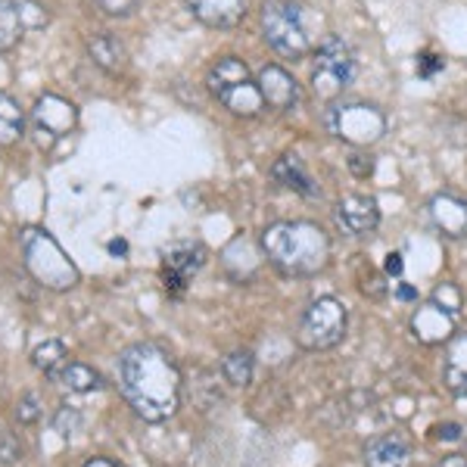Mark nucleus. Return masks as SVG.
I'll list each match as a JSON object with an SVG mask.
<instances>
[{
	"instance_id": "7",
	"label": "nucleus",
	"mask_w": 467,
	"mask_h": 467,
	"mask_svg": "<svg viewBox=\"0 0 467 467\" xmlns=\"http://www.w3.org/2000/svg\"><path fill=\"white\" fill-rule=\"evenodd\" d=\"M356 78V57L340 37H324L312 66V90L321 100H337Z\"/></svg>"
},
{
	"instance_id": "32",
	"label": "nucleus",
	"mask_w": 467,
	"mask_h": 467,
	"mask_svg": "<svg viewBox=\"0 0 467 467\" xmlns=\"http://www.w3.org/2000/svg\"><path fill=\"white\" fill-rule=\"evenodd\" d=\"M433 467H467V455H446V458H440Z\"/></svg>"
},
{
	"instance_id": "25",
	"label": "nucleus",
	"mask_w": 467,
	"mask_h": 467,
	"mask_svg": "<svg viewBox=\"0 0 467 467\" xmlns=\"http://www.w3.org/2000/svg\"><path fill=\"white\" fill-rule=\"evenodd\" d=\"M22 462V442L10 431H0V467H13Z\"/></svg>"
},
{
	"instance_id": "29",
	"label": "nucleus",
	"mask_w": 467,
	"mask_h": 467,
	"mask_svg": "<svg viewBox=\"0 0 467 467\" xmlns=\"http://www.w3.org/2000/svg\"><path fill=\"white\" fill-rule=\"evenodd\" d=\"M107 16H131L140 6V0H94Z\"/></svg>"
},
{
	"instance_id": "9",
	"label": "nucleus",
	"mask_w": 467,
	"mask_h": 467,
	"mask_svg": "<svg viewBox=\"0 0 467 467\" xmlns=\"http://www.w3.org/2000/svg\"><path fill=\"white\" fill-rule=\"evenodd\" d=\"M78 125V109L75 103H69L66 97H57V94H44L41 100L35 103L32 109V128H35V138H37V147H54L59 138L72 131Z\"/></svg>"
},
{
	"instance_id": "5",
	"label": "nucleus",
	"mask_w": 467,
	"mask_h": 467,
	"mask_svg": "<svg viewBox=\"0 0 467 467\" xmlns=\"http://www.w3.org/2000/svg\"><path fill=\"white\" fill-rule=\"evenodd\" d=\"M206 85L213 90V97L222 107H228L234 116H259L262 109V94L259 85L250 75V66L237 57H222L213 63V69L206 75Z\"/></svg>"
},
{
	"instance_id": "35",
	"label": "nucleus",
	"mask_w": 467,
	"mask_h": 467,
	"mask_svg": "<svg viewBox=\"0 0 467 467\" xmlns=\"http://www.w3.org/2000/svg\"><path fill=\"white\" fill-rule=\"evenodd\" d=\"M128 246H125V240H112L109 244V253H125Z\"/></svg>"
},
{
	"instance_id": "14",
	"label": "nucleus",
	"mask_w": 467,
	"mask_h": 467,
	"mask_svg": "<svg viewBox=\"0 0 467 467\" xmlns=\"http://www.w3.org/2000/svg\"><path fill=\"white\" fill-rule=\"evenodd\" d=\"M431 209L433 224L440 228L446 237L451 240H467V202L451 197V193H436V197L427 202Z\"/></svg>"
},
{
	"instance_id": "34",
	"label": "nucleus",
	"mask_w": 467,
	"mask_h": 467,
	"mask_svg": "<svg viewBox=\"0 0 467 467\" xmlns=\"http://www.w3.org/2000/svg\"><path fill=\"white\" fill-rule=\"evenodd\" d=\"M387 271H389V275H399V271H402V255H399V253L387 255Z\"/></svg>"
},
{
	"instance_id": "2",
	"label": "nucleus",
	"mask_w": 467,
	"mask_h": 467,
	"mask_svg": "<svg viewBox=\"0 0 467 467\" xmlns=\"http://www.w3.org/2000/svg\"><path fill=\"white\" fill-rule=\"evenodd\" d=\"M262 253L281 275H318L330 259V237L312 222H275L262 231Z\"/></svg>"
},
{
	"instance_id": "1",
	"label": "nucleus",
	"mask_w": 467,
	"mask_h": 467,
	"mask_svg": "<svg viewBox=\"0 0 467 467\" xmlns=\"http://www.w3.org/2000/svg\"><path fill=\"white\" fill-rule=\"evenodd\" d=\"M119 389L140 420L162 424L178 411L181 402L178 365L162 346L134 343L119 356Z\"/></svg>"
},
{
	"instance_id": "21",
	"label": "nucleus",
	"mask_w": 467,
	"mask_h": 467,
	"mask_svg": "<svg viewBox=\"0 0 467 467\" xmlns=\"http://www.w3.org/2000/svg\"><path fill=\"white\" fill-rule=\"evenodd\" d=\"M57 383H63V387L72 389V393H94V389L103 387V378L90 365H85V361H66V368L59 371Z\"/></svg>"
},
{
	"instance_id": "10",
	"label": "nucleus",
	"mask_w": 467,
	"mask_h": 467,
	"mask_svg": "<svg viewBox=\"0 0 467 467\" xmlns=\"http://www.w3.org/2000/svg\"><path fill=\"white\" fill-rule=\"evenodd\" d=\"M206 265V250L200 244H175L162 253V284L169 296H184L197 271Z\"/></svg>"
},
{
	"instance_id": "20",
	"label": "nucleus",
	"mask_w": 467,
	"mask_h": 467,
	"mask_svg": "<svg viewBox=\"0 0 467 467\" xmlns=\"http://www.w3.org/2000/svg\"><path fill=\"white\" fill-rule=\"evenodd\" d=\"M26 134V112L10 94L0 90V144L10 147Z\"/></svg>"
},
{
	"instance_id": "26",
	"label": "nucleus",
	"mask_w": 467,
	"mask_h": 467,
	"mask_svg": "<svg viewBox=\"0 0 467 467\" xmlns=\"http://www.w3.org/2000/svg\"><path fill=\"white\" fill-rule=\"evenodd\" d=\"M16 6H19V16H22V26L26 28L47 26V13H44L41 4H35V0H16Z\"/></svg>"
},
{
	"instance_id": "4",
	"label": "nucleus",
	"mask_w": 467,
	"mask_h": 467,
	"mask_svg": "<svg viewBox=\"0 0 467 467\" xmlns=\"http://www.w3.org/2000/svg\"><path fill=\"white\" fill-rule=\"evenodd\" d=\"M22 244V262H26L28 275L35 277L41 287L47 290H72L78 284V268L66 255L63 246L57 244V237L44 228H26L19 234Z\"/></svg>"
},
{
	"instance_id": "11",
	"label": "nucleus",
	"mask_w": 467,
	"mask_h": 467,
	"mask_svg": "<svg viewBox=\"0 0 467 467\" xmlns=\"http://www.w3.org/2000/svg\"><path fill=\"white\" fill-rule=\"evenodd\" d=\"M255 85H259V94H262V103H268L271 109L277 112H287L299 103V85L296 78L281 69V66H262L259 69V78H255Z\"/></svg>"
},
{
	"instance_id": "30",
	"label": "nucleus",
	"mask_w": 467,
	"mask_h": 467,
	"mask_svg": "<svg viewBox=\"0 0 467 467\" xmlns=\"http://www.w3.org/2000/svg\"><path fill=\"white\" fill-rule=\"evenodd\" d=\"M81 424V418L75 411H69V409H59V414H57V420H54V427L63 436H72L75 433V427Z\"/></svg>"
},
{
	"instance_id": "13",
	"label": "nucleus",
	"mask_w": 467,
	"mask_h": 467,
	"mask_svg": "<svg viewBox=\"0 0 467 467\" xmlns=\"http://www.w3.org/2000/svg\"><path fill=\"white\" fill-rule=\"evenodd\" d=\"M365 467H411V442L402 433H380L365 446Z\"/></svg>"
},
{
	"instance_id": "22",
	"label": "nucleus",
	"mask_w": 467,
	"mask_h": 467,
	"mask_svg": "<svg viewBox=\"0 0 467 467\" xmlns=\"http://www.w3.org/2000/svg\"><path fill=\"white\" fill-rule=\"evenodd\" d=\"M32 361L37 371H44V378H50L57 383L59 371L66 368V361H69V352H66V346L59 340H44L37 349L32 352Z\"/></svg>"
},
{
	"instance_id": "17",
	"label": "nucleus",
	"mask_w": 467,
	"mask_h": 467,
	"mask_svg": "<svg viewBox=\"0 0 467 467\" xmlns=\"http://www.w3.org/2000/svg\"><path fill=\"white\" fill-rule=\"evenodd\" d=\"M442 383L449 393L467 396V334H455L449 340L446 361H442Z\"/></svg>"
},
{
	"instance_id": "12",
	"label": "nucleus",
	"mask_w": 467,
	"mask_h": 467,
	"mask_svg": "<svg viewBox=\"0 0 467 467\" xmlns=\"http://www.w3.org/2000/svg\"><path fill=\"white\" fill-rule=\"evenodd\" d=\"M337 222L343 231H349L352 237H368V234L378 231L380 224V209L371 197H361V193H346L337 202Z\"/></svg>"
},
{
	"instance_id": "15",
	"label": "nucleus",
	"mask_w": 467,
	"mask_h": 467,
	"mask_svg": "<svg viewBox=\"0 0 467 467\" xmlns=\"http://www.w3.org/2000/svg\"><path fill=\"white\" fill-rule=\"evenodd\" d=\"M191 13L209 28H234L246 16L250 0H187Z\"/></svg>"
},
{
	"instance_id": "31",
	"label": "nucleus",
	"mask_w": 467,
	"mask_h": 467,
	"mask_svg": "<svg viewBox=\"0 0 467 467\" xmlns=\"http://www.w3.org/2000/svg\"><path fill=\"white\" fill-rule=\"evenodd\" d=\"M85 467H125V464L116 462V458H109V455H94V458H88Z\"/></svg>"
},
{
	"instance_id": "28",
	"label": "nucleus",
	"mask_w": 467,
	"mask_h": 467,
	"mask_svg": "<svg viewBox=\"0 0 467 467\" xmlns=\"http://www.w3.org/2000/svg\"><path fill=\"white\" fill-rule=\"evenodd\" d=\"M433 303H436V306H442V308H446V312H451V315H458V312H462V293L451 287V284H442V287L433 293Z\"/></svg>"
},
{
	"instance_id": "8",
	"label": "nucleus",
	"mask_w": 467,
	"mask_h": 467,
	"mask_svg": "<svg viewBox=\"0 0 467 467\" xmlns=\"http://www.w3.org/2000/svg\"><path fill=\"white\" fill-rule=\"evenodd\" d=\"M330 128L334 134L346 144H356V147H368L374 140L383 138L387 131V119H383L380 109L365 107V103H346V107L334 109L330 116Z\"/></svg>"
},
{
	"instance_id": "19",
	"label": "nucleus",
	"mask_w": 467,
	"mask_h": 467,
	"mask_svg": "<svg viewBox=\"0 0 467 467\" xmlns=\"http://www.w3.org/2000/svg\"><path fill=\"white\" fill-rule=\"evenodd\" d=\"M88 54L90 59H94L97 66H100L103 72H109V75H119L125 69V47H122V41L119 37H112L109 32H100V35H94V37H88Z\"/></svg>"
},
{
	"instance_id": "27",
	"label": "nucleus",
	"mask_w": 467,
	"mask_h": 467,
	"mask_svg": "<svg viewBox=\"0 0 467 467\" xmlns=\"http://www.w3.org/2000/svg\"><path fill=\"white\" fill-rule=\"evenodd\" d=\"M37 418H41V399L35 393H26L16 402V420L19 424H35Z\"/></svg>"
},
{
	"instance_id": "24",
	"label": "nucleus",
	"mask_w": 467,
	"mask_h": 467,
	"mask_svg": "<svg viewBox=\"0 0 467 467\" xmlns=\"http://www.w3.org/2000/svg\"><path fill=\"white\" fill-rule=\"evenodd\" d=\"M253 371H255V358H253L250 349H237V352H231V356L222 358V374L231 387H250Z\"/></svg>"
},
{
	"instance_id": "23",
	"label": "nucleus",
	"mask_w": 467,
	"mask_h": 467,
	"mask_svg": "<svg viewBox=\"0 0 467 467\" xmlns=\"http://www.w3.org/2000/svg\"><path fill=\"white\" fill-rule=\"evenodd\" d=\"M22 16H19V6L16 0H0V54L13 50L22 41Z\"/></svg>"
},
{
	"instance_id": "6",
	"label": "nucleus",
	"mask_w": 467,
	"mask_h": 467,
	"mask_svg": "<svg viewBox=\"0 0 467 467\" xmlns=\"http://www.w3.org/2000/svg\"><path fill=\"white\" fill-rule=\"evenodd\" d=\"M346 327H349V315L346 306L334 296H321L306 308V315L299 318L296 343L308 352H324L343 343Z\"/></svg>"
},
{
	"instance_id": "3",
	"label": "nucleus",
	"mask_w": 467,
	"mask_h": 467,
	"mask_svg": "<svg viewBox=\"0 0 467 467\" xmlns=\"http://www.w3.org/2000/svg\"><path fill=\"white\" fill-rule=\"evenodd\" d=\"M262 35L281 57L299 59L315 44V16L299 0H265Z\"/></svg>"
},
{
	"instance_id": "33",
	"label": "nucleus",
	"mask_w": 467,
	"mask_h": 467,
	"mask_svg": "<svg viewBox=\"0 0 467 467\" xmlns=\"http://www.w3.org/2000/svg\"><path fill=\"white\" fill-rule=\"evenodd\" d=\"M436 433H440L442 440H458V436H462V427H458V424H442V427H436Z\"/></svg>"
},
{
	"instance_id": "16",
	"label": "nucleus",
	"mask_w": 467,
	"mask_h": 467,
	"mask_svg": "<svg viewBox=\"0 0 467 467\" xmlns=\"http://www.w3.org/2000/svg\"><path fill=\"white\" fill-rule=\"evenodd\" d=\"M411 327L420 343H442V340H449L451 330H455V315L446 312L442 306L431 303V306L418 308V315L411 318Z\"/></svg>"
},
{
	"instance_id": "36",
	"label": "nucleus",
	"mask_w": 467,
	"mask_h": 467,
	"mask_svg": "<svg viewBox=\"0 0 467 467\" xmlns=\"http://www.w3.org/2000/svg\"><path fill=\"white\" fill-rule=\"evenodd\" d=\"M399 296H402V299H414V290L411 287H399Z\"/></svg>"
},
{
	"instance_id": "18",
	"label": "nucleus",
	"mask_w": 467,
	"mask_h": 467,
	"mask_svg": "<svg viewBox=\"0 0 467 467\" xmlns=\"http://www.w3.org/2000/svg\"><path fill=\"white\" fill-rule=\"evenodd\" d=\"M271 178H275L281 187H287V191L303 193V197H315V193H318V187L312 184V178H308L306 165L296 153L281 156V160L271 165Z\"/></svg>"
}]
</instances>
